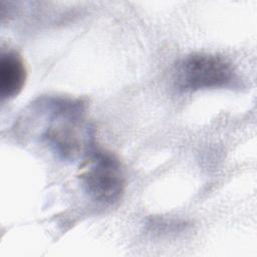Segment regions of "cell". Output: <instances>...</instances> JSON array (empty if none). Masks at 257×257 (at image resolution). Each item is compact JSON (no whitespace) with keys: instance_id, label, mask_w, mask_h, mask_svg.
I'll return each instance as SVG.
<instances>
[{"instance_id":"cell-1","label":"cell","mask_w":257,"mask_h":257,"mask_svg":"<svg viewBox=\"0 0 257 257\" xmlns=\"http://www.w3.org/2000/svg\"><path fill=\"white\" fill-rule=\"evenodd\" d=\"M236 78L232 64L217 54L192 53L178 62L174 82L181 91H197L229 86Z\"/></svg>"},{"instance_id":"cell-2","label":"cell","mask_w":257,"mask_h":257,"mask_svg":"<svg viewBox=\"0 0 257 257\" xmlns=\"http://www.w3.org/2000/svg\"><path fill=\"white\" fill-rule=\"evenodd\" d=\"M80 180L84 191L102 205H113L124 192V175L118 160L108 152L92 150L88 155Z\"/></svg>"},{"instance_id":"cell-3","label":"cell","mask_w":257,"mask_h":257,"mask_svg":"<svg viewBox=\"0 0 257 257\" xmlns=\"http://www.w3.org/2000/svg\"><path fill=\"white\" fill-rule=\"evenodd\" d=\"M51 104V124L47 126L43 138L64 159H73L81 149L83 107L79 102L55 99Z\"/></svg>"},{"instance_id":"cell-4","label":"cell","mask_w":257,"mask_h":257,"mask_svg":"<svg viewBox=\"0 0 257 257\" xmlns=\"http://www.w3.org/2000/svg\"><path fill=\"white\" fill-rule=\"evenodd\" d=\"M27 77L26 67L21 55L16 51H7L0 58V96L10 99L23 89Z\"/></svg>"}]
</instances>
